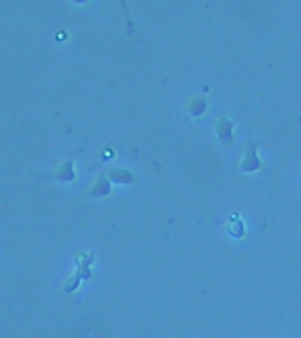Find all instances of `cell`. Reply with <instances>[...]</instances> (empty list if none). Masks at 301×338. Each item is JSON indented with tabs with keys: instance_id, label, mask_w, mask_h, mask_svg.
Listing matches in <instances>:
<instances>
[{
	"instance_id": "3957f363",
	"label": "cell",
	"mask_w": 301,
	"mask_h": 338,
	"mask_svg": "<svg viewBox=\"0 0 301 338\" xmlns=\"http://www.w3.org/2000/svg\"><path fill=\"white\" fill-rule=\"evenodd\" d=\"M107 192H109V181H107V178L102 174V176L99 178L97 185L92 189V196H104L107 194Z\"/></svg>"
},
{
	"instance_id": "277c9868",
	"label": "cell",
	"mask_w": 301,
	"mask_h": 338,
	"mask_svg": "<svg viewBox=\"0 0 301 338\" xmlns=\"http://www.w3.org/2000/svg\"><path fill=\"white\" fill-rule=\"evenodd\" d=\"M111 178L117 181H120V183H131L132 181V174L127 173V171L124 169H113L111 171Z\"/></svg>"
},
{
	"instance_id": "6da1fadb",
	"label": "cell",
	"mask_w": 301,
	"mask_h": 338,
	"mask_svg": "<svg viewBox=\"0 0 301 338\" xmlns=\"http://www.w3.org/2000/svg\"><path fill=\"white\" fill-rule=\"evenodd\" d=\"M231 131H233V124L228 120V118H222V120H218V124H217V132H218V136L222 137V141L229 143V141L233 139Z\"/></svg>"
},
{
	"instance_id": "7a4b0ae2",
	"label": "cell",
	"mask_w": 301,
	"mask_h": 338,
	"mask_svg": "<svg viewBox=\"0 0 301 338\" xmlns=\"http://www.w3.org/2000/svg\"><path fill=\"white\" fill-rule=\"evenodd\" d=\"M259 166H261V162H259V157H255V146L254 144H250V146H248V155L243 162V169L245 171H254V169H257Z\"/></svg>"
},
{
	"instance_id": "5b68a950",
	"label": "cell",
	"mask_w": 301,
	"mask_h": 338,
	"mask_svg": "<svg viewBox=\"0 0 301 338\" xmlns=\"http://www.w3.org/2000/svg\"><path fill=\"white\" fill-rule=\"evenodd\" d=\"M122 2H124V7H125V0H122ZM125 16H127V20H129V28H131V32H132V21H131V16H129V11H127V7H125Z\"/></svg>"
}]
</instances>
